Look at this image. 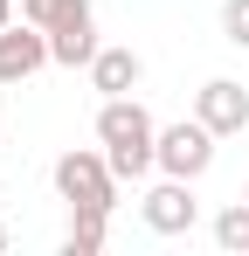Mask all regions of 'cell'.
<instances>
[{
  "mask_svg": "<svg viewBox=\"0 0 249 256\" xmlns=\"http://www.w3.org/2000/svg\"><path fill=\"white\" fill-rule=\"evenodd\" d=\"M0 250H7V228H0Z\"/></svg>",
  "mask_w": 249,
  "mask_h": 256,
  "instance_id": "cell-14",
  "label": "cell"
},
{
  "mask_svg": "<svg viewBox=\"0 0 249 256\" xmlns=\"http://www.w3.org/2000/svg\"><path fill=\"white\" fill-rule=\"evenodd\" d=\"M7 21H14V0H0V28H7Z\"/></svg>",
  "mask_w": 249,
  "mask_h": 256,
  "instance_id": "cell-13",
  "label": "cell"
},
{
  "mask_svg": "<svg viewBox=\"0 0 249 256\" xmlns=\"http://www.w3.org/2000/svg\"><path fill=\"white\" fill-rule=\"evenodd\" d=\"M97 21H76V28H56L48 35V56L62 62V70H90V56H97Z\"/></svg>",
  "mask_w": 249,
  "mask_h": 256,
  "instance_id": "cell-9",
  "label": "cell"
},
{
  "mask_svg": "<svg viewBox=\"0 0 249 256\" xmlns=\"http://www.w3.org/2000/svg\"><path fill=\"white\" fill-rule=\"evenodd\" d=\"M138 76H146L138 48H97V56H90V90H97V97H132Z\"/></svg>",
  "mask_w": 249,
  "mask_h": 256,
  "instance_id": "cell-7",
  "label": "cell"
},
{
  "mask_svg": "<svg viewBox=\"0 0 249 256\" xmlns=\"http://www.w3.org/2000/svg\"><path fill=\"white\" fill-rule=\"evenodd\" d=\"M97 146L118 166V180H146L160 166V125L138 97H104L97 104Z\"/></svg>",
  "mask_w": 249,
  "mask_h": 256,
  "instance_id": "cell-1",
  "label": "cell"
},
{
  "mask_svg": "<svg viewBox=\"0 0 249 256\" xmlns=\"http://www.w3.org/2000/svg\"><path fill=\"white\" fill-rule=\"evenodd\" d=\"M56 194L70 201V208H118V166L104 160V146L90 152V146H70L62 160H56Z\"/></svg>",
  "mask_w": 249,
  "mask_h": 256,
  "instance_id": "cell-2",
  "label": "cell"
},
{
  "mask_svg": "<svg viewBox=\"0 0 249 256\" xmlns=\"http://www.w3.org/2000/svg\"><path fill=\"white\" fill-rule=\"evenodd\" d=\"M194 118H201L214 138H236V132H249V90L236 84V76H208V84L194 90Z\"/></svg>",
  "mask_w": 249,
  "mask_h": 256,
  "instance_id": "cell-5",
  "label": "cell"
},
{
  "mask_svg": "<svg viewBox=\"0 0 249 256\" xmlns=\"http://www.w3.org/2000/svg\"><path fill=\"white\" fill-rule=\"evenodd\" d=\"M21 21H35V28H76V21H90V0H21Z\"/></svg>",
  "mask_w": 249,
  "mask_h": 256,
  "instance_id": "cell-10",
  "label": "cell"
},
{
  "mask_svg": "<svg viewBox=\"0 0 249 256\" xmlns=\"http://www.w3.org/2000/svg\"><path fill=\"white\" fill-rule=\"evenodd\" d=\"M138 214H146V228H152V236H187V228L201 222V201H194V180H173V173H166L160 187H146V201H138Z\"/></svg>",
  "mask_w": 249,
  "mask_h": 256,
  "instance_id": "cell-4",
  "label": "cell"
},
{
  "mask_svg": "<svg viewBox=\"0 0 249 256\" xmlns=\"http://www.w3.org/2000/svg\"><path fill=\"white\" fill-rule=\"evenodd\" d=\"M214 242L228 256H249V201H228V208L214 214Z\"/></svg>",
  "mask_w": 249,
  "mask_h": 256,
  "instance_id": "cell-11",
  "label": "cell"
},
{
  "mask_svg": "<svg viewBox=\"0 0 249 256\" xmlns=\"http://www.w3.org/2000/svg\"><path fill=\"white\" fill-rule=\"evenodd\" d=\"M48 62H56L48 56V28H35V21H7L0 28V84H28Z\"/></svg>",
  "mask_w": 249,
  "mask_h": 256,
  "instance_id": "cell-6",
  "label": "cell"
},
{
  "mask_svg": "<svg viewBox=\"0 0 249 256\" xmlns=\"http://www.w3.org/2000/svg\"><path fill=\"white\" fill-rule=\"evenodd\" d=\"M242 201H249V180H242Z\"/></svg>",
  "mask_w": 249,
  "mask_h": 256,
  "instance_id": "cell-15",
  "label": "cell"
},
{
  "mask_svg": "<svg viewBox=\"0 0 249 256\" xmlns=\"http://www.w3.org/2000/svg\"><path fill=\"white\" fill-rule=\"evenodd\" d=\"M111 236V208H70V236H62V256H97Z\"/></svg>",
  "mask_w": 249,
  "mask_h": 256,
  "instance_id": "cell-8",
  "label": "cell"
},
{
  "mask_svg": "<svg viewBox=\"0 0 249 256\" xmlns=\"http://www.w3.org/2000/svg\"><path fill=\"white\" fill-rule=\"evenodd\" d=\"M214 166V132L201 118H180V125H160V173L173 180H201Z\"/></svg>",
  "mask_w": 249,
  "mask_h": 256,
  "instance_id": "cell-3",
  "label": "cell"
},
{
  "mask_svg": "<svg viewBox=\"0 0 249 256\" xmlns=\"http://www.w3.org/2000/svg\"><path fill=\"white\" fill-rule=\"evenodd\" d=\"M222 42L249 48V0H222Z\"/></svg>",
  "mask_w": 249,
  "mask_h": 256,
  "instance_id": "cell-12",
  "label": "cell"
}]
</instances>
